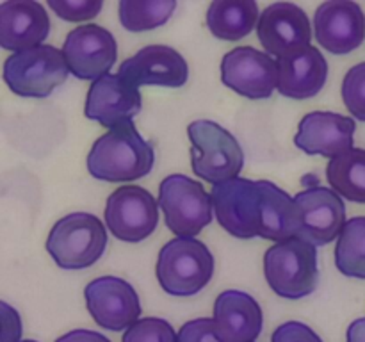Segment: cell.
Masks as SVG:
<instances>
[{
	"instance_id": "1",
	"label": "cell",
	"mask_w": 365,
	"mask_h": 342,
	"mask_svg": "<svg viewBox=\"0 0 365 342\" xmlns=\"http://www.w3.org/2000/svg\"><path fill=\"white\" fill-rule=\"evenodd\" d=\"M155 164L153 146L134 123L109 130L95 141L88 155V171L103 182H132L146 177Z\"/></svg>"
},
{
	"instance_id": "2",
	"label": "cell",
	"mask_w": 365,
	"mask_h": 342,
	"mask_svg": "<svg viewBox=\"0 0 365 342\" xmlns=\"http://www.w3.org/2000/svg\"><path fill=\"white\" fill-rule=\"evenodd\" d=\"M214 256L202 241L177 237L168 241L157 256L159 285L171 296L187 298L198 294L212 280Z\"/></svg>"
},
{
	"instance_id": "3",
	"label": "cell",
	"mask_w": 365,
	"mask_h": 342,
	"mask_svg": "<svg viewBox=\"0 0 365 342\" xmlns=\"http://www.w3.org/2000/svg\"><path fill=\"white\" fill-rule=\"evenodd\" d=\"M264 274L280 298H305L319 285L317 248L299 237L277 242L264 255Z\"/></svg>"
},
{
	"instance_id": "4",
	"label": "cell",
	"mask_w": 365,
	"mask_h": 342,
	"mask_svg": "<svg viewBox=\"0 0 365 342\" xmlns=\"http://www.w3.org/2000/svg\"><path fill=\"white\" fill-rule=\"evenodd\" d=\"M107 246V232L102 221L88 212H73L61 217L46 239V252L61 269H86L98 262Z\"/></svg>"
},
{
	"instance_id": "5",
	"label": "cell",
	"mask_w": 365,
	"mask_h": 342,
	"mask_svg": "<svg viewBox=\"0 0 365 342\" xmlns=\"http://www.w3.org/2000/svg\"><path fill=\"white\" fill-rule=\"evenodd\" d=\"M192 171L212 185L237 178L245 166V152L237 139L210 120H196L187 127Z\"/></svg>"
},
{
	"instance_id": "6",
	"label": "cell",
	"mask_w": 365,
	"mask_h": 342,
	"mask_svg": "<svg viewBox=\"0 0 365 342\" xmlns=\"http://www.w3.org/2000/svg\"><path fill=\"white\" fill-rule=\"evenodd\" d=\"M68 73L63 50L52 45L14 52L4 63V81L14 95L24 98H46L64 84Z\"/></svg>"
},
{
	"instance_id": "7",
	"label": "cell",
	"mask_w": 365,
	"mask_h": 342,
	"mask_svg": "<svg viewBox=\"0 0 365 342\" xmlns=\"http://www.w3.org/2000/svg\"><path fill=\"white\" fill-rule=\"evenodd\" d=\"M159 207L168 228L178 237L200 234L214 217L212 196L185 175H170L160 182Z\"/></svg>"
},
{
	"instance_id": "8",
	"label": "cell",
	"mask_w": 365,
	"mask_h": 342,
	"mask_svg": "<svg viewBox=\"0 0 365 342\" xmlns=\"http://www.w3.org/2000/svg\"><path fill=\"white\" fill-rule=\"evenodd\" d=\"M216 219L230 235L239 239L260 237L262 227V185L260 180L232 178L212 185Z\"/></svg>"
},
{
	"instance_id": "9",
	"label": "cell",
	"mask_w": 365,
	"mask_h": 342,
	"mask_svg": "<svg viewBox=\"0 0 365 342\" xmlns=\"http://www.w3.org/2000/svg\"><path fill=\"white\" fill-rule=\"evenodd\" d=\"M106 223L120 241H145L159 224V200L139 185H121L107 198Z\"/></svg>"
},
{
	"instance_id": "10",
	"label": "cell",
	"mask_w": 365,
	"mask_h": 342,
	"mask_svg": "<svg viewBox=\"0 0 365 342\" xmlns=\"http://www.w3.org/2000/svg\"><path fill=\"white\" fill-rule=\"evenodd\" d=\"M86 305L100 328L110 331L128 330L141 316L135 289L118 276H100L84 289Z\"/></svg>"
},
{
	"instance_id": "11",
	"label": "cell",
	"mask_w": 365,
	"mask_h": 342,
	"mask_svg": "<svg viewBox=\"0 0 365 342\" xmlns=\"http://www.w3.org/2000/svg\"><path fill=\"white\" fill-rule=\"evenodd\" d=\"M221 81L250 100L269 98L278 89V64L269 53L237 46L221 61Z\"/></svg>"
},
{
	"instance_id": "12",
	"label": "cell",
	"mask_w": 365,
	"mask_h": 342,
	"mask_svg": "<svg viewBox=\"0 0 365 342\" xmlns=\"http://www.w3.org/2000/svg\"><path fill=\"white\" fill-rule=\"evenodd\" d=\"M63 53L75 77L95 82L114 66L118 45L107 28L93 24L81 25L66 36Z\"/></svg>"
},
{
	"instance_id": "13",
	"label": "cell",
	"mask_w": 365,
	"mask_h": 342,
	"mask_svg": "<svg viewBox=\"0 0 365 342\" xmlns=\"http://www.w3.org/2000/svg\"><path fill=\"white\" fill-rule=\"evenodd\" d=\"M299 210L298 237L317 246H327L342 234L346 227L344 200L334 189L316 185L294 196Z\"/></svg>"
},
{
	"instance_id": "14",
	"label": "cell",
	"mask_w": 365,
	"mask_h": 342,
	"mask_svg": "<svg viewBox=\"0 0 365 342\" xmlns=\"http://www.w3.org/2000/svg\"><path fill=\"white\" fill-rule=\"evenodd\" d=\"M141 105L143 100L138 86L118 73H107L89 88L84 114L88 120L98 121L102 127L113 130L130 125L141 113Z\"/></svg>"
},
{
	"instance_id": "15",
	"label": "cell",
	"mask_w": 365,
	"mask_h": 342,
	"mask_svg": "<svg viewBox=\"0 0 365 342\" xmlns=\"http://www.w3.org/2000/svg\"><path fill=\"white\" fill-rule=\"evenodd\" d=\"M316 41L335 56L353 52L364 43L365 16L362 7L351 0H328L314 14Z\"/></svg>"
},
{
	"instance_id": "16",
	"label": "cell",
	"mask_w": 365,
	"mask_h": 342,
	"mask_svg": "<svg viewBox=\"0 0 365 342\" xmlns=\"http://www.w3.org/2000/svg\"><path fill=\"white\" fill-rule=\"evenodd\" d=\"M257 36L266 53L282 57L284 53L310 45L312 25L299 6L291 2H274L260 13Z\"/></svg>"
},
{
	"instance_id": "17",
	"label": "cell",
	"mask_w": 365,
	"mask_h": 342,
	"mask_svg": "<svg viewBox=\"0 0 365 342\" xmlns=\"http://www.w3.org/2000/svg\"><path fill=\"white\" fill-rule=\"evenodd\" d=\"M118 75L134 86L182 88L189 78L185 57L166 45H148L120 64Z\"/></svg>"
},
{
	"instance_id": "18",
	"label": "cell",
	"mask_w": 365,
	"mask_h": 342,
	"mask_svg": "<svg viewBox=\"0 0 365 342\" xmlns=\"http://www.w3.org/2000/svg\"><path fill=\"white\" fill-rule=\"evenodd\" d=\"M355 120L327 110H314L303 116L296 132L294 145L307 155H323L335 159L353 150Z\"/></svg>"
},
{
	"instance_id": "19",
	"label": "cell",
	"mask_w": 365,
	"mask_h": 342,
	"mask_svg": "<svg viewBox=\"0 0 365 342\" xmlns=\"http://www.w3.org/2000/svg\"><path fill=\"white\" fill-rule=\"evenodd\" d=\"M277 64L278 91L287 98H314L327 84L328 63L316 46L309 45L284 53Z\"/></svg>"
},
{
	"instance_id": "20",
	"label": "cell",
	"mask_w": 365,
	"mask_h": 342,
	"mask_svg": "<svg viewBox=\"0 0 365 342\" xmlns=\"http://www.w3.org/2000/svg\"><path fill=\"white\" fill-rule=\"evenodd\" d=\"M50 34V18L34 0H9L0 4V45L21 52L43 45Z\"/></svg>"
},
{
	"instance_id": "21",
	"label": "cell",
	"mask_w": 365,
	"mask_h": 342,
	"mask_svg": "<svg viewBox=\"0 0 365 342\" xmlns=\"http://www.w3.org/2000/svg\"><path fill=\"white\" fill-rule=\"evenodd\" d=\"M214 323L225 342H255L262 331V309L246 292L225 291L214 303Z\"/></svg>"
},
{
	"instance_id": "22",
	"label": "cell",
	"mask_w": 365,
	"mask_h": 342,
	"mask_svg": "<svg viewBox=\"0 0 365 342\" xmlns=\"http://www.w3.org/2000/svg\"><path fill=\"white\" fill-rule=\"evenodd\" d=\"M260 185H262L260 237L273 242H284L298 237L302 219H299L296 200L273 182L260 180Z\"/></svg>"
},
{
	"instance_id": "23",
	"label": "cell",
	"mask_w": 365,
	"mask_h": 342,
	"mask_svg": "<svg viewBox=\"0 0 365 342\" xmlns=\"http://www.w3.org/2000/svg\"><path fill=\"white\" fill-rule=\"evenodd\" d=\"M260 20L253 0H214L207 9V27L223 41H239L255 28Z\"/></svg>"
},
{
	"instance_id": "24",
	"label": "cell",
	"mask_w": 365,
	"mask_h": 342,
	"mask_svg": "<svg viewBox=\"0 0 365 342\" xmlns=\"http://www.w3.org/2000/svg\"><path fill=\"white\" fill-rule=\"evenodd\" d=\"M327 178L341 198L365 203V150L353 148L331 159L327 167Z\"/></svg>"
},
{
	"instance_id": "25",
	"label": "cell",
	"mask_w": 365,
	"mask_h": 342,
	"mask_svg": "<svg viewBox=\"0 0 365 342\" xmlns=\"http://www.w3.org/2000/svg\"><path fill=\"white\" fill-rule=\"evenodd\" d=\"M335 264L346 276L365 280V216L353 217L342 228L335 246Z\"/></svg>"
},
{
	"instance_id": "26",
	"label": "cell",
	"mask_w": 365,
	"mask_h": 342,
	"mask_svg": "<svg viewBox=\"0 0 365 342\" xmlns=\"http://www.w3.org/2000/svg\"><path fill=\"white\" fill-rule=\"evenodd\" d=\"M175 9V0H120L118 14L127 31L143 32L166 24Z\"/></svg>"
},
{
	"instance_id": "27",
	"label": "cell",
	"mask_w": 365,
	"mask_h": 342,
	"mask_svg": "<svg viewBox=\"0 0 365 342\" xmlns=\"http://www.w3.org/2000/svg\"><path fill=\"white\" fill-rule=\"evenodd\" d=\"M178 335L166 319L160 317H145L134 326L128 328L123 335V342H177Z\"/></svg>"
},
{
	"instance_id": "28",
	"label": "cell",
	"mask_w": 365,
	"mask_h": 342,
	"mask_svg": "<svg viewBox=\"0 0 365 342\" xmlns=\"http://www.w3.org/2000/svg\"><path fill=\"white\" fill-rule=\"evenodd\" d=\"M341 93L349 113L365 121V63L356 64L346 73Z\"/></svg>"
},
{
	"instance_id": "29",
	"label": "cell",
	"mask_w": 365,
	"mask_h": 342,
	"mask_svg": "<svg viewBox=\"0 0 365 342\" xmlns=\"http://www.w3.org/2000/svg\"><path fill=\"white\" fill-rule=\"evenodd\" d=\"M46 6L66 21H86L102 11V0H48Z\"/></svg>"
},
{
	"instance_id": "30",
	"label": "cell",
	"mask_w": 365,
	"mask_h": 342,
	"mask_svg": "<svg viewBox=\"0 0 365 342\" xmlns=\"http://www.w3.org/2000/svg\"><path fill=\"white\" fill-rule=\"evenodd\" d=\"M177 342H225L217 331L214 319L202 317V319L187 321L178 331Z\"/></svg>"
},
{
	"instance_id": "31",
	"label": "cell",
	"mask_w": 365,
	"mask_h": 342,
	"mask_svg": "<svg viewBox=\"0 0 365 342\" xmlns=\"http://www.w3.org/2000/svg\"><path fill=\"white\" fill-rule=\"evenodd\" d=\"M271 342H323L319 335L305 323L287 321L273 331Z\"/></svg>"
},
{
	"instance_id": "32",
	"label": "cell",
	"mask_w": 365,
	"mask_h": 342,
	"mask_svg": "<svg viewBox=\"0 0 365 342\" xmlns=\"http://www.w3.org/2000/svg\"><path fill=\"white\" fill-rule=\"evenodd\" d=\"M2 306V321H4V342H18L21 335L20 316L14 309H11L6 301L0 303Z\"/></svg>"
},
{
	"instance_id": "33",
	"label": "cell",
	"mask_w": 365,
	"mask_h": 342,
	"mask_svg": "<svg viewBox=\"0 0 365 342\" xmlns=\"http://www.w3.org/2000/svg\"><path fill=\"white\" fill-rule=\"evenodd\" d=\"M56 342H110L106 335L93 330H73L64 333Z\"/></svg>"
},
{
	"instance_id": "34",
	"label": "cell",
	"mask_w": 365,
	"mask_h": 342,
	"mask_svg": "<svg viewBox=\"0 0 365 342\" xmlns=\"http://www.w3.org/2000/svg\"><path fill=\"white\" fill-rule=\"evenodd\" d=\"M346 342H365V317L356 319L349 324Z\"/></svg>"
},
{
	"instance_id": "35",
	"label": "cell",
	"mask_w": 365,
	"mask_h": 342,
	"mask_svg": "<svg viewBox=\"0 0 365 342\" xmlns=\"http://www.w3.org/2000/svg\"><path fill=\"white\" fill-rule=\"evenodd\" d=\"M21 342H38V341H21Z\"/></svg>"
}]
</instances>
